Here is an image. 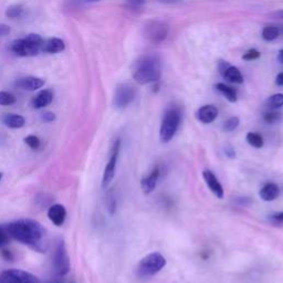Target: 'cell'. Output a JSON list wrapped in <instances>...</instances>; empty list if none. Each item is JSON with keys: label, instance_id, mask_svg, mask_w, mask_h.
<instances>
[{"label": "cell", "instance_id": "43", "mask_svg": "<svg viewBox=\"0 0 283 283\" xmlns=\"http://www.w3.org/2000/svg\"><path fill=\"white\" fill-rule=\"evenodd\" d=\"M81 1H85V2H95V1H99V0H81Z\"/></svg>", "mask_w": 283, "mask_h": 283}, {"label": "cell", "instance_id": "33", "mask_svg": "<svg viewBox=\"0 0 283 283\" xmlns=\"http://www.w3.org/2000/svg\"><path fill=\"white\" fill-rule=\"evenodd\" d=\"M8 240H9V235L7 233V230H4L3 228L0 227V248L6 246L8 244Z\"/></svg>", "mask_w": 283, "mask_h": 283}, {"label": "cell", "instance_id": "14", "mask_svg": "<svg viewBox=\"0 0 283 283\" xmlns=\"http://www.w3.org/2000/svg\"><path fill=\"white\" fill-rule=\"evenodd\" d=\"M218 116V109L214 105H204L196 113V117L204 124H210Z\"/></svg>", "mask_w": 283, "mask_h": 283}, {"label": "cell", "instance_id": "7", "mask_svg": "<svg viewBox=\"0 0 283 283\" xmlns=\"http://www.w3.org/2000/svg\"><path fill=\"white\" fill-rule=\"evenodd\" d=\"M135 96L136 91L132 85L122 83L116 87L114 97H113V104L117 110H123L135 100Z\"/></svg>", "mask_w": 283, "mask_h": 283}, {"label": "cell", "instance_id": "5", "mask_svg": "<svg viewBox=\"0 0 283 283\" xmlns=\"http://www.w3.org/2000/svg\"><path fill=\"white\" fill-rule=\"evenodd\" d=\"M165 266L166 259L158 252H152L140 261L137 266V275L141 278L152 277L158 274Z\"/></svg>", "mask_w": 283, "mask_h": 283}, {"label": "cell", "instance_id": "18", "mask_svg": "<svg viewBox=\"0 0 283 283\" xmlns=\"http://www.w3.org/2000/svg\"><path fill=\"white\" fill-rule=\"evenodd\" d=\"M159 177V168L156 166L154 167L151 174L147 177H144L141 182V187L144 194H151L156 187V184Z\"/></svg>", "mask_w": 283, "mask_h": 283}, {"label": "cell", "instance_id": "44", "mask_svg": "<svg viewBox=\"0 0 283 283\" xmlns=\"http://www.w3.org/2000/svg\"><path fill=\"white\" fill-rule=\"evenodd\" d=\"M1 178H2V173L0 172V181H1Z\"/></svg>", "mask_w": 283, "mask_h": 283}, {"label": "cell", "instance_id": "19", "mask_svg": "<svg viewBox=\"0 0 283 283\" xmlns=\"http://www.w3.org/2000/svg\"><path fill=\"white\" fill-rule=\"evenodd\" d=\"M280 188L275 183H268L264 187L261 188L259 196L265 202H274L275 199L279 197Z\"/></svg>", "mask_w": 283, "mask_h": 283}, {"label": "cell", "instance_id": "15", "mask_svg": "<svg viewBox=\"0 0 283 283\" xmlns=\"http://www.w3.org/2000/svg\"><path fill=\"white\" fill-rule=\"evenodd\" d=\"M16 85L20 89L27 91H37L44 85V81L35 76H25V78L19 79Z\"/></svg>", "mask_w": 283, "mask_h": 283}, {"label": "cell", "instance_id": "9", "mask_svg": "<svg viewBox=\"0 0 283 283\" xmlns=\"http://www.w3.org/2000/svg\"><path fill=\"white\" fill-rule=\"evenodd\" d=\"M53 269L60 277L66 276L70 271V258L63 241H60L56 246L53 257Z\"/></svg>", "mask_w": 283, "mask_h": 283}, {"label": "cell", "instance_id": "2", "mask_svg": "<svg viewBox=\"0 0 283 283\" xmlns=\"http://www.w3.org/2000/svg\"><path fill=\"white\" fill-rule=\"evenodd\" d=\"M162 75V63L157 55L143 56L135 64L133 78L138 84H148L157 82Z\"/></svg>", "mask_w": 283, "mask_h": 283}, {"label": "cell", "instance_id": "32", "mask_svg": "<svg viewBox=\"0 0 283 283\" xmlns=\"http://www.w3.org/2000/svg\"><path fill=\"white\" fill-rule=\"evenodd\" d=\"M125 3L130 9H140L145 4V0H125Z\"/></svg>", "mask_w": 283, "mask_h": 283}, {"label": "cell", "instance_id": "34", "mask_svg": "<svg viewBox=\"0 0 283 283\" xmlns=\"http://www.w3.org/2000/svg\"><path fill=\"white\" fill-rule=\"evenodd\" d=\"M41 117H42V121L48 122V123L53 122L55 120V115L53 114L52 112H44V113H42Z\"/></svg>", "mask_w": 283, "mask_h": 283}, {"label": "cell", "instance_id": "37", "mask_svg": "<svg viewBox=\"0 0 283 283\" xmlns=\"http://www.w3.org/2000/svg\"><path fill=\"white\" fill-rule=\"evenodd\" d=\"M2 257L6 260H8V261H11L13 259L12 254L10 251H8V250H2Z\"/></svg>", "mask_w": 283, "mask_h": 283}, {"label": "cell", "instance_id": "26", "mask_svg": "<svg viewBox=\"0 0 283 283\" xmlns=\"http://www.w3.org/2000/svg\"><path fill=\"white\" fill-rule=\"evenodd\" d=\"M282 114L279 112H277L275 110H270L266 112L264 114V121L268 124H274V123L279 122L281 120Z\"/></svg>", "mask_w": 283, "mask_h": 283}, {"label": "cell", "instance_id": "38", "mask_svg": "<svg viewBox=\"0 0 283 283\" xmlns=\"http://www.w3.org/2000/svg\"><path fill=\"white\" fill-rule=\"evenodd\" d=\"M276 84L279 85V86H283V72H281V73H279V74L277 75Z\"/></svg>", "mask_w": 283, "mask_h": 283}, {"label": "cell", "instance_id": "10", "mask_svg": "<svg viewBox=\"0 0 283 283\" xmlns=\"http://www.w3.org/2000/svg\"><path fill=\"white\" fill-rule=\"evenodd\" d=\"M168 32V29L165 23L159 21H152L146 27V35L147 38L155 43L162 42L165 40Z\"/></svg>", "mask_w": 283, "mask_h": 283}, {"label": "cell", "instance_id": "1", "mask_svg": "<svg viewBox=\"0 0 283 283\" xmlns=\"http://www.w3.org/2000/svg\"><path fill=\"white\" fill-rule=\"evenodd\" d=\"M6 230L9 237L39 252H44L49 246L47 230L37 220L27 218L12 221Z\"/></svg>", "mask_w": 283, "mask_h": 283}, {"label": "cell", "instance_id": "39", "mask_svg": "<svg viewBox=\"0 0 283 283\" xmlns=\"http://www.w3.org/2000/svg\"><path fill=\"white\" fill-rule=\"evenodd\" d=\"M272 218L277 221H281V223H283V213H277L272 216Z\"/></svg>", "mask_w": 283, "mask_h": 283}, {"label": "cell", "instance_id": "40", "mask_svg": "<svg viewBox=\"0 0 283 283\" xmlns=\"http://www.w3.org/2000/svg\"><path fill=\"white\" fill-rule=\"evenodd\" d=\"M159 1L165 2V3H176V2L182 1V0H159Z\"/></svg>", "mask_w": 283, "mask_h": 283}, {"label": "cell", "instance_id": "23", "mask_svg": "<svg viewBox=\"0 0 283 283\" xmlns=\"http://www.w3.org/2000/svg\"><path fill=\"white\" fill-rule=\"evenodd\" d=\"M266 106L270 110H277L283 106V94L278 93L270 96L269 99L266 101Z\"/></svg>", "mask_w": 283, "mask_h": 283}, {"label": "cell", "instance_id": "42", "mask_svg": "<svg viewBox=\"0 0 283 283\" xmlns=\"http://www.w3.org/2000/svg\"><path fill=\"white\" fill-rule=\"evenodd\" d=\"M275 16H276L277 18L283 19V10H280V11H277V12L275 13Z\"/></svg>", "mask_w": 283, "mask_h": 283}, {"label": "cell", "instance_id": "31", "mask_svg": "<svg viewBox=\"0 0 283 283\" xmlns=\"http://www.w3.org/2000/svg\"><path fill=\"white\" fill-rule=\"evenodd\" d=\"M260 55H261V53L259 52L258 50L250 49L243 55V59L246 60V61H252V60H257L258 58H260Z\"/></svg>", "mask_w": 283, "mask_h": 283}, {"label": "cell", "instance_id": "46", "mask_svg": "<svg viewBox=\"0 0 283 283\" xmlns=\"http://www.w3.org/2000/svg\"><path fill=\"white\" fill-rule=\"evenodd\" d=\"M72 283H74V282H72Z\"/></svg>", "mask_w": 283, "mask_h": 283}, {"label": "cell", "instance_id": "30", "mask_svg": "<svg viewBox=\"0 0 283 283\" xmlns=\"http://www.w3.org/2000/svg\"><path fill=\"white\" fill-rule=\"evenodd\" d=\"M106 207L107 210H109V213L111 215H114L115 214V210H116V199L114 197V195L112 193H110L107 195V198H106Z\"/></svg>", "mask_w": 283, "mask_h": 283}, {"label": "cell", "instance_id": "21", "mask_svg": "<svg viewBox=\"0 0 283 283\" xmlns=\"http://www.w3.org/2000/svg\"><path fill=\"white\" fill-rule=\"evenodd\" d=\"M216 89H217L220 93L231 103H235L237 102V100H238V96H237V91L234 89V87H231L225 83H218L217 85H216Z\"/></svg>", "mask_w": 283, "mask_h": 283}, {"label": "cell", "instance_id": "29", "mask_svg": "<svg viewBox=\"0 0 283 283\" xmlns=\"http://www.w3.org/2000/svg\"><path fill=\"white\" fill-rule=\"evenodd\" d=\"M23 142L31 148V150H38L41 145V142L38 136L35 135H28L23 138Z\"/></svg>", "mask_w": 283, "mask_h": 283}, {"label": "cell", "instance_id": "35", "mask_svg": "<svg viewBox=\"0 0 283 283\" xmlns=\"http://www.w3.org/2000/svg\"><path fill=\"white\" fill-rule=\"evenodd\" d=\"M10 32V28L7 24L0 23V37H3V35H7Z\"/></svg>", "mask_w": 283, "mask_h": 283}, {"label": "cell", "instance_id": "4", "mask_svg": "<svg viewBox=\"0 0 283 283\" xmlns=\"http://www.w3.org/2000/svg\"><path fill=\"white\" fill-rule=\"evenodd\" d=\"M181 112L177 109H169L166 111L163 117L161 131H159V137L162 143H169L176 134L179 124H181Z\"/></svg>", "mask_w": 283, "mask_h": 283}, {"label": "cell", "instance_id": "3", "mask_svg": "<svg viewBox=\"0 0 283 283\" xmlns=\"http://www.w3.org/2000/svg\"><path fill=\"white\" fill-rule=\"evenodd\" d=\"M43 39L37 33H29L24 38L14 40L11 51L18 56H34L41 52Z\"/></svg>", "mask_w": 283, "mask_h": 283}, {"label": "cell", "instance_id": "13", "mask_svg": "<svg viewBox=\"0 0 283 283\" xmlns=\"http://www.w3.org/2000/svg\"><path fill=\"white\" fill-rule=\"evenodd\" d=\"M48 218L56 227L62 226L66 218V209L63 205L55 204L48 209Z\"/></svg>", "mask_w": 283, "mask_h": 283}, {"label": "cell", "instance_id": "28", "mask_svg": "<svg viewBox=\"0 0 283 283\" xmlns=\"http://www.w3.org/2000/svg\"><path fill=\"white\" fill-rule=\"evenodd\" d=\"M22 11H23V9L21 6H20V4H13V6H10L6 10V16L10 19H16L21 16Z\"/></svg>", "mask_w": 283, "mask_h": 283}, {"label": "cell", "instance_id": "45", "mask_svg": "<svg viewBox=\"0 0 283 283\" xmlns=\"http://www.w3.org/2000/svg\"><path fill=\"white\" fill-rule=\"evenodd\" d=\"M55 283H60V282H55Z\"/></svg>", "mask_w": 283, "mask_h": 283}, {"label": "cell", "instance_id": "27", "mask_svg": "<svg viewBox=\"0 0 283 283\" xmlns=\"http://www.w3.org/2000/svg\"><path fill=\"white\" fill-rule=\"evenodd\" d=\"M239 117H237V116H233V117H230L228 118L227 121L224 122V124H223V130L225 132H233L235 131L237 127L239 126Z\"/></svg>", "mask_w": 283, "mask_h": 283}, {"label": "cell", "instance_id": "11", "mask_svg": "<svg viewBox=\"0 0 283 283\" xmlns=\"http://www.w3.org/2000/svg\"><path fill=\"white\" fill-rule=\"evenodd\" d=\"M218 68L221 75H223L226 80L231 82V83L241 84L244 82L243 74H241L239 69L236 68V66L230 65L229 63L225 62V61H220Z\"/></svg>", "mask_w": 283, "mask_h": 283}, {"label": "cell", "instance_id": "16", "mask_svg": "<svg viewBox=\"0 0 283 283\" xmlns=\"http://www.w3.org/2000/svg\"><path fill=\"white\" fill-rule=\"evenodd\" d=\"M65 48L64 42L59 38H50L48 40H44L41 47V52L53 54L62 52Z\"/></svg>", "mask_w": 283, "mask_h": 283}, {"label": "cell", "instance_id": "25", "mask_svg": "<svg viewBox=\"0 0 283 283\" xmlns=\"http://www.w3.org/2000/svg\"><path fill=\"white\" fill-rule=\"evenodd\" d=\"M16 103V96L6 91H0V105L8 106Z\"/></svg>", "mask_w": 283, "mask_h": 283}, {"label": "cell", "instance_id": "24", "mask_svg": "<svg viewBox=\"0 0 283 283\" xmlns=\"http://www.w3.org/2000/svg\"><path fill=\"white\" fill-rule=\"evenodd\" d=\"M279 29L274 25H268L264 30H262V38L266 41H274L279 37Z\"/></svg>", "mask_w": 283, "mask_h": 283}, {"label": "cell", "instance_id": "36", "mask_svg": "<svg viewBox=\"0 0 283 283\" xmlns=\"http://www.w3.org/2000/svg\"><path fill=\"white\" fill-rule=\"evenodd\" d=\"M225 153H226V155H227L230 158H235L236 157V152L233 150V147H231V146L226 147Z\"/></svg>", "mask_w": 283, "mask_h": 283}, {"label": "cell", "instance_id": "12", "mask_svg": "<svg viewBox=\"0 0 283 283\" xmlns=\"http://www.w3.org/2000/svg\"><path fill=\"white\" fill-rule=\"evenodd\" d=\"M203 177L205 179L206 184H207V186L209 187L210 190H212L215 196L219 199H223L224 188L221 186V184L219 183L217 177L215 176V174L212 171H209V169H206V171L203 172Z\"/></svg>", "mask_w": 283, "mask_h": 283}, {"label": "cell", "instance_id": "8", "mask_svg": "<svg viewBox=\"0 0 283 283\" xmlns=\"http://www.w3.org/2000/svg\"><path fill=\"white\" fill-rule=\"evenodd\" d=\"M120 148H121V141L116 140L115 143L113 144L111 155L107 162L104 173H103V178H102V187L106 189L110 186L112 183L113 178L115 176V171H116V164H117V158L120 155Z\"/></svg>", "mask_w": 283, "mask_h": 283}, {"label": "cell", "instance_id": "20", "mask_svg": "<svg viewBox=\"0 0 283 283\" xmlns=\"http://www.w3.org/2000/svg\"><path fill=\"white\" fill-rule=\"evenodd\" d=\"M3 124L9 128H13V130H17V128H21L25 124L24 117L19 115V114H7L4 115L2 118Z\"/></svg>", "mask_w": 283, "mask_h": 283}, {"label": "cell", "instance_id": "41", "mask_svg": "<svg viewBox=\"0 0 283 283\" xmlns=\"http://www.w3.org/2000/svg\"><path fill=\"white\" fill-rule=\"evenodd\" d=\"M278 60L283 64V50L279 51V53H278Z\"/></svg>", "mask_w": 283, "mask_h": 283}, {"label": "cell", "instance_id": "22", "mask_svg": "<svg viewBox=\"0 0 283 283\" xmlns=\"http://www.w3.org/2000/svg\"><path fill=\"white\" fill-rule=\"evenodd\" d=\"M247 142H248L249 145L255 148H261L264 147V137H262L259 133L256 132H249L247 134Z\"/></svg>", "mask_w": 283, "mask_h": 283}, {"label": "cell", "instance_id": "6", "mask_svg": "<svg viewBox=\"0 0 283 283\" xmlns=\"http://www.w3.org/2000/svg\"><path fill=\"white\" fill-rule=\"evenodd\" d=\"M0 283H40V280L24 270L8 269L0 274Z\"/></svg>", "mask_w": 283, "mask_h": 283}, {"label": "cell", "instance_id": "17", "mask_svg": "<svg viewBox=\"0 0 283 283\" xmlns=\"http://www.w3.org/2000/svg\"><path fill=\"white\" fill-rule=\"evenodd\" d=\"M52 101H53V92L49 89L42 90L33 97L32 105L34 109H38V110L44 109L45 106L50 105Z\"/></svg>", "mask_w": 283, "mask_h": 283}]
</instances>
